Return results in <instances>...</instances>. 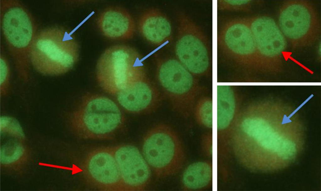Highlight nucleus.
I'll return each instance as SVG.
<instances>
[{
	"label": "nucleus",
	"mask_w": 321,
	"mask_h": 191,
	"mask_svg": "<svg viewBox=\"0 0 321 191\" xmlns=\"http://www.w3.org/2000/svg\"><path fill=\"white\" fill-rule=\"evenodd\" d=\"M297 111L270 101L253 103L240 111L227 134L238 161L262 172L279 171L294 162L305 144L304 127Z\"/></svg>",
	"instance_id": "f257e3e1"
},
{
	"label": "nucleus",
	"mask_w": 321,
	"mask_h": 191,
	"mask_svg": "<svg viewBox=\"0 0 321 191\" xmlns=\"http://www.w3.org/2000/svg\"><path fill=\"white\" fill-rule=\"evenodd\" d=\"M217 45L220 59L238 70L247 73L279 72L259 52L245 17L222 19L218 26Z\"/></svg>",
	"instance_id": "f03ea898"
},
{
	"label": "nucleus",
	"mask_w": 321,
	"mask_h": 191,
	"mask_svg": "<svg viewBox=\"0 0 321 191\" xmlns=\"http://www.w3.org/2000/svg\"><path fill=\"white\" fill-rule=\"evenodd\" d=\"M1 30L19 78H29L30 53L37 33L32 14L20 1L1 0Z\"/></svg>",
	"instance_id": "7ed1b4c3"
},
{
	"label": "nucleus",
	"mask_w": 321,
	"mask_h": 191,
	"mask_svg": "<svg viewBox=\"0 0 321 191\" xmlns=\"http://www.w3.org/2000/svg\"><path fill=\"white\" fill-rule=\"evenodd\" d=\"M79 52L78 43L70 32L59 27L48 28L37 32L30 51V63L42 75L59 76L73 67Z\"/></svg>",
	"instance_id": "20e7f679"
},
{
	"label": "nucleus",
	"mask_w": 321,
	"mask_h": 191,
	"mask_svg": "<svg viewBox=\"0 0 321 191\" xmlns=\"http://www.w3.org/2000/svg\"><path fill=\"white\" fill-rule=\"evenodd\" d=\"M124 122V115L117 104L110 98L98 95L85 98L70 118L72 128L77 135L95 139L114 138Z\"/></svg>",
	"instance_id": "39448f33"
},
{
	"label": "nucleus",
	"mask_w": 321,
	"mask_h": 191,
	"mask_svg": "<svg viewBox=\"0 0 321 191\" xmlns=\"http://www.w3.org/2000/svg\"><path fill=\"white\" fill-rule=\"evenodd\" d=\"M156 63L157 79L163 97L176 113L188 117L200 90L195 76L176 58H158Z\"/></svg>",
	"instance_id": "423d86ee"
},
{
	"label": "nucleus",
	"mask_w": 321,
	"mask_h": 191,
	"mask_svg": "<svg viewBox=\"0 0 321 191\" xmlns=\"http://www.w3.org/2000/svg\"><path fill=\"white\" fill-rule=\"evenodd\" d=\"M278 25L287 43L294 49L312 46L319 39L320 22L313 5L306 0L284 2L278 13Z\"/></svg>",
	"instance_id": "0eeeda50"
},
{
	"label": "nucleus",
	"mask_w": 321,
	"mask_h": 191,
	"mask_svg": "<svg viewBox=\"0 0 321 191\" xmlns=\"http://www.w3.org/2000/svg\"><path fill=\"white\" fill-rule=\"evenodd\" d=\"M142 155L150 168L159 177L171 176L182 168L185 159L178 136L169 126L159 124L145 135Z\"/></svg>",
	"instance_id": "6e6552de"
},
{
	"label": "nucleus",
	"mask_w": 321,
	"mask_h": 191,
	"mask_svg": "<svg viewBox=\"0 0 321 191\" xmlns=\"http://www.w3.org/2000/svg\"><path fill=\"white\" fill-rule=\"evenodd\" d=\"M175 52L176 58L194 75L211 71L212 52L209 39L202 28L183 13L178 15Z\"/></svg>",
	"instance_id": "1a4fd4ad"
},
{
	"label": "nucleus",
	"mask_w": 321,
	"mask_h": 191,
	"mask_svg": "<svg viewBox=\"0 0 321 191\" xmlns=\"http://www.w3.org/2000/svg\"><path fill=\"white\" fill-rule=\"evenodd\" d=\"M143 66L140 54L133 47L126 45L111 46L104 51L98 62V81L104 90L116 95Z\"/></svg>",
	"instance_id": "9d476101"
},
{
	"label": "nucleus",
	"mask_w": 321,
	"mask_h": 191,
	"mask_svg": "<svg viewBox=\"0 0 321 191\" xmlns=\"http://www.w3.org/2000/svg\"><path fill=\"white\" fill-rule=\"evenodd\" d=\"M116 96L125 110L135 114L152 113L160 106L163 100L160 90L148 77L144 67L129 79Z\"/></svg>",
	"instance_id": "9b49d317"
},
{
	"label": "nucleus",
	"mask_w": 321,
	"mask_h": 191,
	"mask_svg": "<svg viewBox=\"0 0 321 191\" xmlns=\"http://www.w3.org/2000/svg\"><path fill=\"white\" fill-rule=\"evenodd\" d=\"M259 52L279 72L283 66V53L287 42L277 23L266 15L245 17Z\"/></svg>",
	"instance_id": "f8f14e48"
},
{
	"label": "nucleus",
	"mask_w": 321,
	"mask_h": 191,
	"mask_svg": "<svg viewBox=\"0 0 321 191\" xmlns=\"http://www.w3.org/2000/svg\"><path fill=\"white\" fill-rule=\"evenodd\" d=\"M83 171L92 186L104 191H125L112 147H101L90 152L84 161Z\"/></svg>",
	"instance_id": "ddd939ff"
},
{
	"label": "nucleus",
	"mask_w": 321,
	"mask_h": 191,
	"mask_svg": "<svg viewBox=\"0 0 321 191\" xmlns=\"http://www.w3.org/2000/svg\"><path fill=\"white\" fill-rule=\"evenodd\" d=\"M125 191L143 190L151 177V168L136 146L122 144L112 147Z\"/></svg>",
	"instance_id": "4468645a"
},
{
	"label": "nucleus",
	"mask_w": 321,
	"mask_h": 191,
	"mask_svg": "<svg viewBox=\"0 0 321 191\" xmlns=\"http://www.w3.org/2000/svg\"><path fill=\"white\" fill-rule=\"evenodd\" d=\"M97 23L102 34L111 40H129L135 33L136 25L133 18L122 8H107L100 14Z\"/></svg>",
	"instance_id": "2eb2a0df"
},
{
	"label": "nucleus",
	"mask_w": 321,
	"mask_h": 191,
	"mask_svg": "<svg viewBox=\"0 0 321 191\" xmlns=\"http://www.w3.org/2000/svg\"><path fill=\"white\" fill-rule=\"evenodd\" d=\"M138 26L139 32L142 37L155 46L163 45L171 37L170 22L158 9H150L144 12L139 18Z\"/></svg>",
	"instance_id": "dca6fc26"
},
{
	"label": "nucleus",
	"mask_w": 321,
	"mask_h": 191,
	"mask_svg": "<svg viewBox=\"0 0 321 191\" xmlns=\"http://www.w3.org/2000/svg\"><path fill=\"white\" fill-rule=\"evenodd\" d=\"M238 97L230 85L217 86V129L228 133L240 112Z\"/></svg>",
	"instance_id": "f3484780"
},
{
	"label": "nucleus",
	"mask_w": 321,
	"mask_h": 191,
	"mask_svg": "<svg viewBox=\"0 0 321 191\" xmlns=\"http://www.w3.org/2000/svg\"><path fill=\"white\" fill-rule=\"evenodd\" d=\"M212 168L206 161L194 162L189 165L182 176L183 188L185 190H200L206 188L211 183Z\"/></svg>",
	"instance_id": "a211bd4d"
},
{
	"label": "nucleus",
	"mask_w": 321,
	"mask_h": 191,
	"mask_svg": "<svg viewBox=\"0 0 321 191\" xmlns=\"http://www.w3.org/2000/svg\"><path fill=\"white\" fill-rule=\"evenodd\" d=\"M22 141L13 138L1 146V166L9 169L18 170L25 165L29 159V152Z\"/></svg>",
	"instance_id": "6ab92c4d"
},
{
	"label": "nucleus",
	"mask_w": 321,
	"mask_h": 191,
	"mask_svg": "<svg viewBox=\"0 0 321 191\" xmlns=\"http://www.w3.org/2000/svg\"><path fill=\"white\" fill-rule=\"evenodd\" d=\"M196 121L200 125L208 128L212 127V102L208 97L200 98L196 102L194 110Z\"/></svg>",
	"instance_id": "aec40b11"
},
{
	"label": "nucleus",
	"mask_w": 321,
	"mask_h": 191,
	"mask_svg": "<svg viewBox=\"0 0 321 191\" xmlns=\"http://www.w3.org/2000/svg\"><path fill=\"white\" fill-rule=\"evenodd\" d=\"M1 136L8 135L13 138L23 140L25 135L19 122L13 117L3 115L0 118Z\"/></svg>",
	"instance_id": "412c9836"
},
{
	"label": "nucleus",
	"mask_w": 321,
	"mask_h": 191,
	"mask_svg": "<svg viewBox=\"0 0 321 191\" xmlns=\"http://www.w3.org/2000/svg\"><path fill=\"white\" fill-rule=\"evenodd\" d=\"M257 3L253 0H217V8L220 10L248 12Z\"/></svg>",
	"instance_id": "4be33fe9"
},
{
	"label": "nucleus",
	"mask_w": 321,
	"mask_h": 191,
	"mask_svg": "<svg viewBox=\"0 0 321 191\" xmlns=\"http://www.w3.org/2000/svg\"><path fill=\"white\" fill-rule=\"evenodd\" d=\"M10 70L8 60L3 53L0 55V95L4 96L8 92L10 86Z\"/></svg>",
	"instance_id": "5701e85b"
},
{
	"label": "nucleus",
	"mask_w": 321,
	"mask_h": 191,
	"mask_svg": "<svg viewBox=\"0 0 321 191\" xmlns=\"http://www.w3.org/2000/svg\"><path fill=\"white\" fill-rule=\"evenodd\" d=\"M317 54L319 57V56L321 57V43L320 42L318 44L317 47Z\"/></svg>",
	"instance_id": "b1692460"
}]
</instances>
